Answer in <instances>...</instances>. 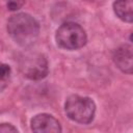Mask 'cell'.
Here are the masks:
<instances>
[{"instance_id":"obj_6","label":"cell","mask_w":133,"mask_h":133,"mask_svg":"<svg viewBox=\"0 0 133 133\" xmlns=\"http://www.w3.org/2000/svg\"><path fill=\"white\" fill-rule=\"evenodd\" d=\"M113 61L123 73L133 74V47L130 45L119 46L113 53Z\"/></svg>"},{"instance_id":"obj_8","label":"cell","mask_w":133,"mask_h":133,"mask_svg":"<svg viewBox=\"0 0 133 133\" xmlns=\"http://www.w3.org/2000/svg\"><path fill=\"white\" fill-rule=\"evenodd\" d=\"M9 74H10V68L8 65H6V64L3 63L1 65V89L4 88L5 83L8 80Z\"/></svg>"},{"instance_id":"obj_2","label":"cell","mask_w":133,"mask_h":133,"mask_svg":"<svg viewBox=\"0 0 133 133\" xmlns=\"http://www.w3.org/2000/svg\"><path fill=\"white\" fill-rule=\"evenodd\" d=\"M64 110L72 121L80 124H89L95 117L96 104L90 98L72 95L65 101Z\"/></svg>"},{"instance_id":"obj_5","label":"cell","mask_w":133,"mask_h":133,"mask_svg":"<svg viewBox=\"0 0 133 133\" xmlns=\"http://www.w3.org/2000/svg\"><path fill=\"white\" fill-rule=\"evenodd\" d=\"M31 130L33 133H61V126L54 116L41 113L31 119Z\"/></svg>"},{"instance_id":"obj_1","label":"cell","mask_w":133,"mask_h":133,"mask_svg":"<svg viewBox=\"0 0 133 133\" xmlns=\"http://www.w3.org/2000/svg\"><path fill=\"white\" fill-rule=\"evenodd\" d=\"M7 31L17 44L28 47L36 41L39 33V25L30 15L20 12L8 19Z\"/></svg>"},{"instance_id":"obj_11","label":"cell","mask_w":133,"mask_h":133,"mask_svg":"<svg viewBox=\"0 0 133 133\" xmlns=\"http://www.w3.org/2000/svg\"><path fill=\"white\" fill-rule=\"evenodd\" d=\"M130 39L133 42V32H132V33H131V35H130Z\"/></svg>"},{"instance_id":"obj_7","label":"cell","mask_w":133,"mask_h":133,"mask_svg":"<svg viewBox=\"0 0 133 133\" xmlns=\"http://www.w3.org/2000/svg\"><path fill=\"white\" fill-rule=\"evenodd\" d=\"M113 9L115 15L125 22H133V0L116 1L113 3Z\"/></svg>"},{"instance_id":"obj_9","label":"cell","mask_w":133,"mask_h":133,"mask_svg":"<svg viewBox=\"0 0 133 133\" xmlns=\"http://www.w3.org/2000/svg\"><path fill=\"white\" fill-rule=\"evenodd\" d=\"M0 132L1 133H19L18 130L10 124H1Z\"/></svg>"},{"instance_id":"obj_10","label":"cell","mask_w":133,"mask_h":133,"mask_svg":"<svg viewBox=\"0 0 133 133\" xmlns=\"http://www.w3.org/2000/svg\"><path fill=\"white\" fill-rule=\"evenodd\" d=\"M23 4L24 2H20V1H9L7 3V7L9 10H16V9H19Z\"/></svg>"},{"instance_id":"obj_3","label":"cell","mask_w":133,"mask_h":133,"mask_svg":"<svg viewBox=\"0 0 133 133\" xmlns=\"http://www.w3.org/2000/svg\"><path fill=\"white\" fill-rule=\"evenodd\" d=\"M86 39L87 37L84 29L74 22L63 23L56 31L57 45L66 50H76L83 47Z\"/></svg>"},{"instance_id":"obj_4","label":"cell","mask_w":133,"mask_h":133,"mask_svg":"<svg viewBox=\"0 0 133 133\" xmlns=\"http://www.w3.org/2000/svg\"><path fill=\"white\" fill-rule=\"evenodd\" d=\"M19 68L22 74L31 80H39L48 74V60L44 54L29 52L20 58Z\"/></svg>"}]
</instances>
